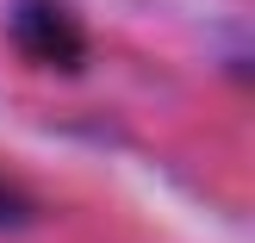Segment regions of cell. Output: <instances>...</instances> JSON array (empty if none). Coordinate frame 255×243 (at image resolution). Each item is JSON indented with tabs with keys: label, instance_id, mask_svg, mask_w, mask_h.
Wrapping results in <instances>:
<instances>
[{
	"label": "cell",
	"instance_id": "1",
	"mask_svg": "<svg viewBox=\"0 0 255 243\" xmlns=\"http://www.w3.org/2000/svg\"><path fill=\"white\" fill-rule=\"evenodd\" d=\"M12 44L44 69H81L87 62V31L62 0H19L12 6Z\"/></svg>",
	"mask_w": 255,
	"mask_h": 243
},
{
	"label": "cell",
	"instance_id": "2",
	"mask_svg": "<svg viewBox=\"0 0 255 243\" xmlns=\"http://www.w3.org/2000/svg\"><path fill=\"white\" fill-rule=\"evenodd\" d=\"M31 225H37V200L31 194H25V187L19 181H6V175H0V231H31Z\"/></svg>",
	"mask_w": 255,
	"mask_h": 243
}]
</instances>
